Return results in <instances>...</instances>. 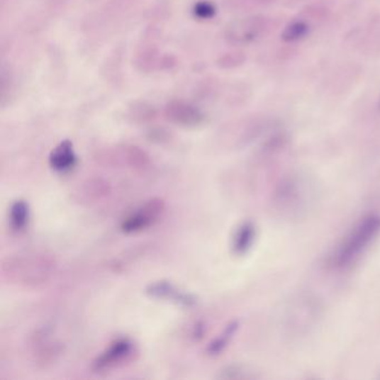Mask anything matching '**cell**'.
I'll return each instance as SVG.
<instances>
[{"label": "cell", "mask_w": 380, "mask_h": 380, "mask_svg": "<svg viewBox=\"0 0 380 380\" xmlns=\"http://www.w3.org/2000/svg\"><path fill=\"white\" fill-rule=\"evenodd\" d=\"M29 218V206L26 201L13 202L11 208V225L15 231H21L26 227Z\"/></svg>", "instance_id": "12"}, {"label": "cell", "mask_w": 380, "mask_h": 380, "mask_svg": "<svg viewBox=\"0 0 380 380\" xmlns=\"http://www.w3.org/2000/svg\"><path fill=\"white\" fill-rule=\"evenodd\" d=\"M110 193V185L103 180L89 181L84 190V196L89 200H99Z\"/></svg>", "instance_id": "14"}, {"label": "cell", "mask_w": 380, "mask_h": 380, "mask_svg": "<svg viewBox=\"0 0 380 380\" xmlns=\"http://www.w3.org/2000/svg\"><path fill=\"white\" fill-rule=\"evenodd\" d=\"M118 154H120L121 161L123 163H125V165H128L130 169L143 171L151 164V160H150L147 153L138 147V146H123V147H121Z\"/></svg>", "instance_id": "9"}, {"label": "cell", "mask_w": 380, "mask_h": 380, "mask_svg": "<svg viewBox=\"0 0 380 380\" xmlns=\"http://www.w3.org/2000/svg\"><path fill=\"white\" fill-rule=\"evenodd\" d=\"M204 332H206V325H204V323H196V325L193 327L192 337L196 340H200V339L203 338Z\"/></svg>", "instance_id": "17"}, {"label": "cell", "mask_w": 380, "mask_h": 380, "mask_svg": "<svg viewBox=\"0 0 380 380\" xmlns=\"http://www.w3.org/2000/svg\"><path fill=\"white\" fill-rule=\"evenodd\" d=\"M164 212V200L161 198L151 199L122 222L121 230L124 233L130 235L149 229L160 221Z\"/></svg>", "instance_id": "5"}, {"label": "cell", "mask_w": 380, "mask_h": 380, "mask_svg": "<svg viewBox=\"0 0 380 380\" xmlns=\"http://www.w3.org/2000/svg\"><path fill=\"white\" fill-rule=\"evenodd\" d=\"M55 269V259L40 252L11 255L3 259L0 264L1 276L6 281L28 288L43 286L50 281Z\"/></svg>", "instance_id": "1"}, {"label": "cell", "mask_w": 380, "mask_h": 380, "mask_svg": "<svg viewBox=\"0 0 380 380\" xmlns=\"http://www.w3.org/2000/svg\"><path fill=\"white\" fill-rule=\"evenodd\" d=\"M164 114L169 122L183 128H196L204 121L203 114L199 108L180 101L169 103L165 106Z\"/></svg>", "instance_id": "7"}, {"label": "cell", "mask_w": 380, "mask_h": 380, "mask_svg": "<svg viewBox=\"0 0 380 380\" xmlns=\"http://www.w3.org/2000/svg\"><path fill=\"white\" fill-rule=\"evenodd\" d=\"M309 33V25L306 21L297 19V21H291L284 27L281 34V40L284 43L299 42V40H305Z\"/></svg>", "instance_id": "11"}, {"label": "cell", "mask_w": 380, "mask_h": 380, "mask_svg": "<svg viewBox=\"0 0 380 380\" xmlns=\"http://www.w3.org/2000/svg\"><path fill=\"white\" fill-rule=\"evenodd\" d=\"M255 238V227L251 223H245L235 232L232 249L237 255H243L250 249Z\"/></svg>", "instance_id": "10"}, {"label": "cell", "mask_w": 380, "mask_h": 380, "mask_svg": "<svg viewBox=\"0 0 380 380\" xmlns=\"http://www.w3.org/2000/svg\"><path fill=\"white\" fill-rule=\"evenodd\" d=\"M29 347L35 364L42 368L55 364L64 352V345L57 339L52 338V332L48 328L35 330L29 338Z\"/></svg>", "instance_id": "2"}, {"label": "cell", "mask_w": 380, "mask_h": 380, "mask_svg": "<svg viewBox=\"0 0 380 380\" xmlns=\"http://www.w3.org/2000/svg\"><path fill=\"white\" fill-rule=\"evenodd\" d=\"M135 354V346L130 339H116L93 360L91 370L96 374L111 371L130 362Z\"/></svg>", "instance_id": "3"}, {"label": "cell", "mask_w": 380, "mask_h": 380, "mask_svg": "<svg viewBox=\"0 0 380 380\" xmlns=\"http://www.w3.org/2000/svg\"><path fill=\"white\" fill-rule=\"evenodd\" d=\"M378 107H379V110H380V99H379V103H378Z\"/></svg>", "instance_id": "18"}, {"label": "cell", "mask_w": 380, "mask_h": 380, "mask_svg": "<svg viewBox=\"0 0 380 380\" xmlns=\"http://www.w3.org/2000/svg\"><path fill=\"white\" fill-rule=\"evenodd\" d=\"M193 13L196 18L202 19V21H208V19L213 18L216 16V9L213 4L210 1H199L193 7Z\"/></svg>", "instance_id": "15"}, {"label": "cell", "mask_w": 380, "mask_h": 380, "mask_svg": "<svg viewBox=\"0 0 380 380\" xmlns=\"http://www.w3.org/2000/svg\"><path fill=\"white\" fill-rule=\"evenodd\" d=\"M132 116L134 120L141 121V122H146V121L153 120L154 110L152 107L146 106L145 104H138V106L134 105L132 108Z\"/></svg>", "instance_id": "16"}, {"label": "cell", "mask_w": 380, "mask_h": 380, "mask_svg": "<svg viewBox=\"0 0 380 380\" xmlns=\"http://www.w3.org/2000/svg\"><path fill=\"white\" fill-rule=\"evenodd\" d=\"M76 157L73 143L69 140L60 142L50 155V165L57 172H66L75 167Z\"/></svg>", "instance_id": "8"}, {"label": "cell", "mask_w": 380, "mask_h": 380, "mask_svg": "<svg viewBox=\"0 0 380 380\" xmlns=\"http://www.w3.org/2000/svg\"><path fill=\"white\" fill-rule=\"evenodd\" d=\"M145 294L153 299L172 302L183 308H192L198 303V298L194 294L179 289L175 284L167 280L151 282L146 286Z\"/></svg>", "instance_id": "6"}, {"label": "cell", "mask_w": 380, "mask_h": 380, "mask_svg": "<svg viewBox=\"0 0 380 380\" xmlns=\"http://www.w3.org/2000/svg\"><path fill=\"white\" fill-rule=\"evenodd\" d=\"M379 230V216H369L364 220L339 252L337 259L339 266H346L350 261L354 260L357 255L362 252V249L367 247L368 243L376 237Z\"/></svg>", "instance_id": "4"}, {"label": "cell", "mask_w": 380, "mask_h": 380, "mask_svg": "<svg viewBox=\"0 0 380 380\" xmlns=\"http://www.w3.org/2000/svg\"><path fill=\"white\" fill-rule=\"evenodd\" d=\"M237 329V323H230L227 328H225V330L222 332V335H220L216 340L212 341L211 344L208 345V348H206V352H208V356H216L222 350H224V348L228 346Z\"/></svg>", "instance_id": "13"}]
</instances>
